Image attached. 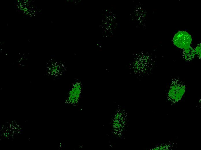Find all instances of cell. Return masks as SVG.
Masks as SVG:
<instances>
[{"label":"cell","instance_id":"cell-1","mask_svg":"<svg viewBox=\"0 0 201 150\" xmlns=\"http://www.w3.org/2000/svg\"><path fill=\"white\" fill-rule=\"evenodd\" d=\"M191 39L187 34L183 33H178L174 39V44L178 47L185 48L189 46Z\"/></svg>","mask_w":201,"mask_h":150},{"label":"cell","instance_id":"cell-2","mask_svg":"<svg viewBox=\"0 0 201 150\" xmlns=\"http://www.w3.org/2000/svg\"><path fill=\"white\" fill-rule=\"evenodd\" d=\"M184 91L183 86L180 85L175 84L170 89L169 96L172 100L177 101L182 97Z\"/></svg>","mask_w":201,"mask_h":150},{"label":"cell","instance_id":"cell-3","mask_svg":"<svg viewBox=\"0 0 201 150\" xmlns=\"http://www.w3.org/2000/svg\"><path fill=\"white\" fill-rule=\"evenodd\" d=\"M195 54V50L190 46L184 49L183 55L184 59L187 61H190L193 59Z\"/></svg>","mask_w":201,"mask_h":150},{"label":"cell","instance_id":"cell-4","mask_svg":"<svg viewBox=\"0 0 201 150\" xmlns=\"http://www.w3.org/2000/svg\"><path fill=\"white\" fill-rule=\"evenodd\" d=\"M195 51V54L198 55V57H201V47L200 45H198L196 48Z\"/></svg>","mask_w":201,"mask_h":150}]
</instances>
